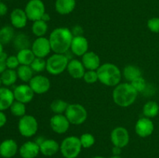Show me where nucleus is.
Segmentation results:
<instances>
[{
    "instance_id": "f257e3e1",
    "label": "nucleus",
    "mask_w": 159,
    "mask_h": 158,
    "mask_svg": "<svg viewBox=\"0 0 159 158\" xmlns=\"http://www.w3.org/2000/svg\"><path fill=\"white\" fill-rule=\"evenodd\" d=\"M71 29L67 27H57L50 33L49 41L51 50L55 54H66L70 50L73 39Z\"/></svg>"
},
{
    "instance_id": "f03ea898",
    "label": "nucleus",
    "mask_w": 159,
    "mask_h": 158,
    "mask_svg": "<svg viewBox=\"0 0 159 158\" xmlns=\"http://www.w3.org/2000/svg\"><path fill=\"white\" fill-rule=\"evenodd\" d=\"M138 95V92L129 82H120L114 87L112 94L114 103L122 108H127L133 105Z\"/></svg>"
},
{
    "instance_id": "7ed1b4c3",
    "label": "nucleus",
    "mask_w": 159,
    "mask_h": 158,
    "mask_svg": "<svg viewBox=\"0 0 159 158\" xmlns=\"http://www.w3.org/2000/svg\"><path fill=\"white\" fill-rule=\"evenodd\" d=\"M99 81L107 87H116L122 79V71L119 67L112 63H105L97 69Z\"/></svg>"
},
{
    "instance_id": "20e7f679",
    "label": "nucleus",
    "mask_w": 159,
    "mask_h": 158,
    "mask_svg": "<svg viewBox=\"0 0 159 158\" xmlns=\"http://www.w3.org/2000/svg\"><path fill=\"white\" fill-rule=\"evenodd\" d=\"M82 150L79 137L69 136L60 143V152L65 158H77Z\"/></svg>"
},
{
    "instance_id": "39448f33",
    "label": "nucleus",
    "mask_w": 159,
    "mask_h": 158,
    "mask_svg": "<svg viewBox=\"0 0 159 158\" xmlns=\"http://www.w3.org/2000/svg\"><path fill=\"white\" fill-rule=\"evenodd\" d=\"M69 60L66 54L54 53L46 60V71L51 75H59L66 71Z\"/></svg>"
},
{
    "instance_id": "423d86ee",
    "label": "nucleus",
    "mask_w": 159,
    "mask_h": 158,
    "mask_svg": "<svg viewBox=\"0 0 159 158\" xmlns=\"http://www.w3.org/2000/svg\"><path fill=\"white\" fill-rule=\"evenodd\" d=\"M65 115L70 124L75 125H82L88 118V112L86 108L79 103L69 104Z\"/></svg>"
},
{
    "instance_id": "0eeeda50",
    "label": "nucleus",
    "mask_w": 159,
    "mask_h": 158,
    "mask_svg": "<svg viewBox=\"0 0 159 158\" xmlns=\"http://www.w3.org/2000/svg\"><path fill=\"white\" fill-rule=\"evenodd\" d=\"M18 130L22 136L30 138L35 136L38 130V122L32 115L26 114L20 118L18 122Z\"/></svg>"
},
{
    "instance_id": "6e6552de",
    "label": "nucleus",
    "mask_w": 159,
    "mask_h": 158,
    "mask_svg": "<svg viewBox=\"0 0 159 158\" xmlns=\"http://www.w3.org/2000/svg\"><path fill=\"white\" fill-rule=\"evenodd\" d=\"M28 20L34 22L41 20L46 12L45 5L42 0H29L24 9Z\"/></svg>"
},
{
    "instance_id": "1a4fd4ad",
    "label": "nucleus",
    "mask_w": 159,
    "mask_h": 158,
    "mask_svg": "<svg viewBox=\"0 0 159 158\" xmlns=\"http://www.w3.org/2000/svg\"><path fill=\"white\" fill-rule=\"evenodd\" d=\"M30 49L36 57L40 58H45L52 51L49 39L45 37H37L31 44Z\"/></svg>"
},
{
    "instance_id": "9d476101",
    "label": "nucleus",
    "mask_w": 159,
    "mask_h": 158,
    "mask_svg": "<svg viewBox=\"0 0 159 158\" xmlns=\"http://www.w3.org/2000/svg\"><path fill=\"white\" fill-rule=\"evenodd\" d=\"M110 140L115 147L124 148L130 143V134L125 127H115L110 133Z\"/></svg>"
},
{
    "instance_id": "9b49d317",
    "label": "nucleus",
    "mask_w": 159,
    "mask_h": 158,
    "mask_svg": "<svg viewBox=\"0 0 159 158\" xmlns=\"http://www.w3.org/2000/svg\"><path fill=\"white\" fill-rule=\"evenodd\" d=\"M28 84L35 94H45L49 91L51 88V81L49 78L43 74L34 75Z\"/></svg>"
},
{
    "instance_id": "f8f14e48",
    "label": "nucleus",
    "mask_w": 159,
    "mask_h": 158,
    "mask_svg": "<svg viewBox=\"0 0 159 158\" xmlns=\"http://www.w3.org/2000/svg\"><path fill=\"white\" fill-rule=\"evenodd\" d=\"M135 133L141 138L150 136L155 130V125L152 119L147 117H141L137 121L135 124Z\"/></svg>"
},
{
    "instance_id": "ddd939ff",
    "label": "nucleus",
    "mask_w": 159,
    "mask_h": 158,
    "mask_svg": "<svg viewBox=\"0 0 159 158\" xmlns=\"http://www.w3.org/2000/svg\"><path fill=\"white\" fill-rule=\"evenodd\" d=\"M70 122L65 114H54L50 119V126L57 134H64L69 129Z\"/></svg>"
},
{
    "instance_id": "4468645a",
    "label": "nucleus",
    "mask_w": 159,
    "mask_h": 158,
    "mask_svg": "<svg viewBox=\"0 0 159 158\" xmlns=\"http://www.w3.org/2000/svg\"><path fill=\"white\" fill-rule=\"evenodd\" d=\"M14 98L16 101L22 103H30L34 97V92L29 85V84H21L15 87L13 90Z\"/></svg>"
},
{
    "instance_id": "2eb2a0df",
    "label": "nucleus",
    "mask_w": 159,
    "mask_h": 158,
    "mask_svg": "<svg viewBox=\"0 0 159 158\" xmlns=\"http://www.w3.org/2000/svg\"><path fill=\"white\" fill-rule=\"evenodd\" d=\"M70 51L73 55L82 57L89 51V41L84 36L74 37L71 43Z\"/></svg>"
},
{
    "instance_id": "dca6fc26",
    "label": "nucleus",
    "mask_w": 159,
    "mask_h": 158,
    "mask_svg": "<svg viewBox=\"0 0 159 158\" xmlns=\"http://www.w3.org/2000/svg\"><path fill=\"white\" fill-rule=\"evenodd\" d=\"M10 23L12 27L16 29H23L26 26L28 17L24 9L16 8L14 9L10 13Z\"/></svg>"
},
{
    "instance_id": "f3484780",
    "label": "nucleus",
    "mask_w": 159,
    "mask_h": 158,
    "mask_svg": "<svg viewBox=\"0 0 159 158\" xmlns=\"http://www.w3.org/2000/svg\"><path fill=\"white\" fill-rule=\"evenodd\" d=\"M22 158H36L40 153V146L35 141H26L19 148Z\"/></svg>"
},
{
    "instance_id": "a211bd4d",
    "label": "nucleus",
    "mask_w": 159,
    "mask_h": 158,
    "mask_svg": "<svg viewBox=\"0 0 159 158\" xmlns=\"http://www.w3.org/2000/svg\"><path fill=\"white\" fill-rule=\"evenodd\" d=\"M19 152V147L16 140L6 139L0 143V156L3 158H12Z\"/></svg>"
},
{
    "instance_id": "6ab92c4d",
    "label": "nucleus",
    "mask_w": 159,
    "mask_h": 158,
    "mask_svg": "<svg viewBox=\"0 0 159 158\" xmlns=\"http://www.w3.org/2000/svg\"><path fill=\"white\" fill-rule=\"evenodd\" d=\"M66 71L72 78L81 79L83 77L86 69L80 60L72 58L68 62Z\"/></svg>"
},
{
    "instance_id": "aec40b11",
    "label": "nucleus",
    "mask_w": 159,
    "mask_h": 158,
    "mask_svg": "<svg viewBox=\"0 0 159 158\" xmlns=\"http://www.w3.org/2000/svg\"><path fill=\"white\" fill-rule=\"evenodd\" d=\"M81 58V61L82 62L86 71H97L101 65L100 57L93 51H88Z\"/></svg>"
},
{
    "instance_id": "412c9836",
    "label": "nucleus",
    "mask_w": 159,
    "mask_h": 158,
    "mask_svg": "<svg viewBox=\"0 0 159 158\" xmlns=\"http://www.w3.org/2000/svg\"><path fill=\"white\" fill-rule=\"evenodd\" d=\"M39 146L40 153L45 156H52L60 151V144L54 139H45Z\"/></svg>"
},
{
    "instance_id": "4be33fe9",
    "label": "nucleus",
    "mask_w": 159,
    "mask_h": 158,
    "mask_svg": "<svg viewBox=\"0 0 159 158\" xmlns=\"http://www.w3.org/2000/svg\"><path fill=\"white\" fill-rule=\"evenodd\" d=\"M14 101L13 91L10 88L5 86L0 88V111L9 109Z\"/></svg>"
},
{
    "instance_id": "5701e85b",
    "label": "nucleus",
    "mask_w": 159,
    "mask_h": 158,
    "mask_svg": "<svg viewBox=\"0 0 159 158\" xmlns=\"http://www.w3.org/2000/svg\"><path fill=\"white\" fill-rule=\"evenodd\" d=\"M76 0H55L54 8L60 15H68L75 10Z\"/></svg>"
},
{
    "instance_id": "b1692460",
    "label": "nucleus",
    "mask_w": 159,
    "mask_h": 158,
    "mask_svg": "<svg viewBox=\"0 0 159 158\" xmlns=\"http://www.w3.org/2000/svg\"><path fill=\"white\" fill-rule=\"evenodd\" d=\"M122 75L126 79L127 82H132L135 79L142 76L141 70L138 66L134 64H128L124 67L123 70Z\"/></svg>"
},
{
    "instance_id": "393cba45",
    "label": "nucleus",
    "mask_w": 159,
    "mask_h": 158,
    "mask_svg": "<svg viewBox=\"0 0 159 158\" xmlns=\"http://www.w3.org/2000/svg\"><path fill=\"white\" fill-rule=\"evenodd\" d=\"M13 46L17 50H20L27 49V48L31 47L30 40L29 37L26 35L24 33H19L14 37L13 40Z\"/></svg>"
},
{
    "instance_id": "a878e982",
    "label": "nucleus",
    "mask_w": 159,
    "mask_h": 158,
    "mask_svg": "<svg viewBox=\"0 0 159 158\" xmlns=\"http://www.w3.org/2000/svg\"><path fill=\"white\" fill-rule=\"evenodd\" d=\"M0 77H1L2 85L9 88L13 85L18 79L16 70L6 69L4 72L0 74Z\"/></svg>"
},
{
    "instance_id": "bb28decb",
    "label": "nucleus",
    "mask_w": 159,
    "mask_h": 158,
    "mask_svg": "<svg viewBox=\"0 0 159 158\" xmlns=\"http://www.w3.org/2000/svg\"><path fill=\"white\" fill-rule=\"evenodd\" d=\"M142 112L144 117L155 118L159 114V105L155 101H148L143 106Z\"/></svg>"
},
{
    "instance_id": "cd10ccee",
    "label": "nucleus",
    "mask_w": 159,
    "mask_h": 158,
    "mask_svg": "<svg viewBox=\"0 0 159 158\" xmlns=\"http://www.w3.org/2000/svg\"><path fill=\"white\" fill-rule=\"evenodd\" d=\"M16 57L20 65H30L36 57L30 48L19 50L17 52Z\"/></svg>"
},
{
    "instance_id": "c85d7f7f",
    "label": "nucleus",
    "mask_w": 159,
    "mask_h": 158,
    "mask_svg": "<svg viewBox=\"0 0 159 158\" xmlns=\"http://www.w3.org/2000/svg\"><path fill=\"white\" fill-rule=\"evenodd\" d=\"M18 78L24 83H29L34 77V71L30 65H20L16 69Z\"/></svg>"
},
{
    "instance_id": "c756f323",
    "label": "nucleus",
    "mask_w": 159,
    "mask_h": 158,
    "mask_svg": "<svg viewBox=\"0 0 159 158\" xmlns=\"http://www.w3.org/2000/svg\"><path fill=\"white\" fill-rule=\"evenodd\" d=\"M14 27L11 26H5L0 28V42L4 44H8L13 40L15 37Z\"/></svg>"
},
{
    "instance_id": "7c9ffc66",
    "label": "nucleus",
    "mask_w": 159,
    "mask_h": 158,
    "mask_svg": "<svg viewBox=\"0 0 159 158\" xmlns=\"http://www.w3.org/2000/svg\"><path fill=\"white\" fill-rule=\"evenodd\" d=\"M32 33L36 37H44L48 31V24L42 20L33 22Z\"/></svg>"
},
{
    "instance_id": "2f4dec72",
    "label": "nucleus",
    "mask_w": 159,
    "mask_h": 158,
    "mask_svg": "<svg viewBox=\"0 0 159 158\" xmlns=\"http://www.w3.org/2000/svg\"><path fill=\"white\" fill-rule=\"evenodd\" d=\"M69 104L62 99H55L50 105L51 111L54 114H65Z\"/></svg>"
},
{
    "instance_id": "473e14b6",
    "label": "nucleus",
    "mask_w": 159,
    "mask_h": 158,
    "mask_svg": "<svg viewBox=\"0 0 159 158\" xmlns=\"http://www.w3.org/2000/svg\"><path fill=\"white\" fill-rule=\"evenodd\" d=\"M9 110L12 116L21 118L26 114V104L15 100L9 108Z\"/></svg>"
},
{
    "instance_id": "72a5a7b5",
    "label": "nucleus",
    "mask_w": 159,
    "mask_h": 158,
    "mask_svg": "<svg viewBox=\"0 0 159 158\" xmlns=\"http://www.w3.org/2000/svg\"><path fill=\"white\" fill-rule=\"evenodd\" d=\"M79 139H80V142L81 144H82V148L85 149L90 148L96 143L95 136L92 133H85L83 134H82L80 137H79Z\"/></svg>"
},
{
    "instance_id": "f704fd0d",
    "label": "nucleus",
    "mask_w": 159,
    "mask_h": 158,
    "mask_svg": "<svg viewBox=\"0 0 159 158\" xmlns=\"http://www.w3.org/2000/svg\"><path fill=\"white\" fill-rule=\"evenodd\" d=\"M30 66L31 67L34 73H41L46 70L47 61L46 60H44V58L35 57L34 61Z\"/></svg>"
},
{
    "instance_id": "c9c22d12",
    "label": "nucleus",
    "mask_w": 159,
    "mask_h": 158,
    "mask_svg": "<svg viewBox=\"0 0 159 158\" xmlns=\"http://www.w3.org/2000/svg\"><path fill=\"white\" fill-rule=\"evenodd\" d=\"M130 84L132 85V86L134 88V89L139 93H143L144 92V91L146 90L148 87L147 81H145V79L141 76V77H138V78L135 79L134 81H133L132 82H130Z\"/></svg>"
},
{
    "instance_id": "e433bc0d",
    "label": "nucleus",
    "mask_w": 159,
    "mask_h": 158,
    "mask_svg": "<svg viewBox=\"0 0 159 158\" xmlns=\"http://www.w3.org/2000/svg\"><path fill=\"white\" fill-rule=\"evenodd\" d=\"M82 79L84 80V81L87 84H94L96 82H97L99 81L98 78V74L96 71H85V74H84Z\"/></svg>"
},
{
    "instance_id": "4c0bfd02",
    "label": "nucleus",
    "mask_w": 159,
    "mask_h": 158,
    "mask_svg": "<svg viewBox=\"0 0 159 158\" xmlns=\"http://www.w3.org/2000/svg\"><path fill=\"white\" fill-rule=\"evenodd\" d=\"M147 26L149 30L155 33H159V17H152L148 20Z\"/></svg>"
},
{
    "instance_id": "58836bf2",
    "label": "nucleus",
    "mask_w": 159,
    "mask_h": 158,
    "mask_svg": "<svg viewBox=\"0 0 159 158\" xmlns=\"http://www.w3.org/2000/svg\"><path fill=\"white\" fill-rule=\"evenodd\" d=\"M20 65V62H19V60L18 58H17L16 55L8 56L7 59H6V66H7V69L16 70Z\"/></svg>"
},
{
    "instance_id": "ea45409f",
    "label": "nucleus",
    "mask_w": 159,
    "mask_h": 158,
    "mask_svg": "<svg viewBox=\"0 0 159 158\" xmlns=\"http://www.w3.org/2000/svg\"><path fill=\"white\" fill-rule=\"evenodd\" d=\"M7 57L8 55L5 52L0 56V74L7 69V66H6V59H7Z\"/></svg>"
},
{
    "instance_id": "a19ab883",
    "label": "nucleus",
    "mask_w": 159,
    "mask_h": 158,
    "mask_svg": "<svg viewBox=\"0 0 159 158\" xmlns=\"http://www.w3.org/2000/svg\"><path fill=\"white\" fill-rule=\"evenodd\" d=\"M71 33H72L73 37H79V36H83L84 30L83 28L79 25H76V26H73L72 29H71Z\"/></svg>"
},
{
    "instance_id": "79ce46f5",
    "label": "nucleus",
    "mask_w": 159,
    "mask_h": 158,
    "mask_svg": "<svg viewBox=\"0 0 159 158\" xmlns=\"http://www.w3.org/2000/svg\"><path fill=\"white\" fill-rule=\"evenodd\" d=\"M8 12V6L6 3L0 2V16H4Z\"/></svg>"
},
{
    "instance_id": "37998d69",
    "label": "nucleus",
    "mask_w": 159,
    "mask_h": 158,
    "mask_svg": "<svg viewBox=\"0 0 159 158\" xmlns=\"http://www.w3.org/2000/svg\"><path fill=\"white\" fill-rule=\"evenodd\" d=\"M7 122V116L3 111H0V128L4 126Z\"/></svg>"
},
{
    "instance_id": "c03bdc74",
    "label": "nucleus",
    "mask_w": 159,
    "mask_h": 158,
    "mask_svg": "<svg viewBox=\"0 0 159 158\" xmlns=\"http://www.w3.org/2000/svg\"><path fill=\"white\" fill-rule=\"evenodd\" d=\"M112 153L113 155H116V156H120L121 153H122V148L118 147H115L113 146V149H112Z\"/></svg>"
},
{
    "instance_id": "a18cd8bd",
    "label": "nucleus",
    "mask_w": 159,
    "mask_h": 158,
    "mask_svg": "<svg viewBox=\"0 0 159 158\" xmlns=\"http://www.w3.org/2000/svg\"><path fill=\"white\" fill-rule=\"evenodd\" d=\"M41 20H43V21L46 22V23H48V22L50 21V20H51V16H50L49 14H48L47 12H45L44 15H43V17L41 18Z\"/></svg>"
},
{
    "instance_id": "49530a36",
    "label": "nucleus",
    "mask_w": 159,
    "mask_h": 158,
    "mask_svg": "<svg viewBox=\"0 0 159 158\" xmlns=\"http://www.w3.org/2000/svg\"><path fill=\"white\" fill-rule=\"evenodd\" d=\"M4 53V49H3V44L0 42V56Z\"/></svg>"
},
{
    "instance_id": "de8ad7c7",
    "label": "nucleus",
    "mask_w": 159,
    "mask_h": 158,
    "mask_svg": "<svg viewBox=\"0 0 159 158\" xmlns=\"http://www.w3.org/2000/svg\"><path fill=\"white\" fill-rule=\"evenodd\" d=\"M109 158H122L120 156H116V155H113V156H110Z\"/></svg>"
},
{
    "instance_id": "09e8293b",
    "label": "nucleus",
    "mask_w": 159,
    "mask_h": 158,
    "mask_svg": "<svg viewBox=\"0 0 159 158\" xmlns=\"http://www.w3.org/2000/svg\"><path fill=\"white\" fill-rule=\"evenodd\" d=\"M93 158H106V157H104V156H93Z\"/></svg>"
},
{
    "instance_id": "8fccbe9b",
    "label": "nucleus",
    "mask_w": 159,
    "mask_h": 158,
    "mask_svg": "<svg viewBox=\"0 0 159 158\" xmlns=\"http://www.w3.org/2000/svg\"><path fill=\"white\" fill-rule=\"evenodd\" d=\"M2 80H1V77H0V88H2Z\"/></svg>"
},
{
    "instance_id": "3c124183",
    "label": "nucleus",
    "mask_w": 159,
    "mask_h": 158,
    "mask_svg": "<svg viewBox=\"0 0 159 158\" xmlns=\"http://www.w3.org/2000/svg\"><path fill=\"white\" fill-rule=\"evenodd\" d=\"M0 2H1V0H0Z\"/></svg>"
}]
</instances>
